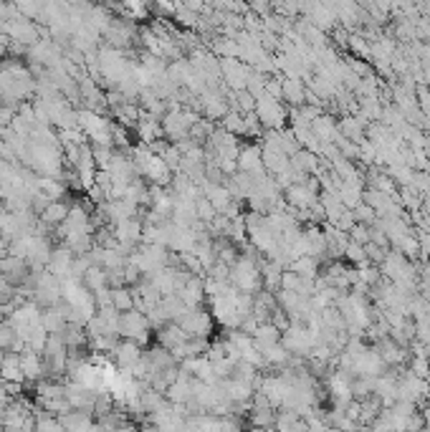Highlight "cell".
I'll return each mask as SVG.
<instances>
[{
  "label": "cell",
  "instance_id": "6da1fadb",
  "mask_svg": "<svg viewBox=\"0 0 430 432\" xmlns=\"http://www.w3.org/2000/svg\"><path fill=\"white\" fill-rule=\"evenodd\" d=\"M228 281H231L238 291H243V293H256V291L263 288L259 256H253V253H240L238 261L231 265Z\"/></svg>",
  "mask_w": 430,
  "mask_h": 432
},
{
  "label": "cell",
  "instance_id": "7a4b0ae2",
  "mask_svg": "<svg viewBox=\"0 0 430 432\" xmlns=\"http://www.w3.org/2000/svg\"><path fill=\"white\" fill-rule=\"evenodd\" d=\"M79 111V129H82L84 134H86V139H89L91 144H107V147H114V139H112V127H114V122H112L107 114H99V111H94V109H76Z\"/></svg>",
  "mask_w": 430,
  "mask_h": 432
},
{
  "label": "cell",
  "instance_id": "3957f363",
  "mask_svg": "<svg viewBox=\"0 0 430 432\" xmlns=\"http://www.w3.org/2000/svg\"><path fill=\"white\" fill-rule=\"evenodd\" d=\"M31 281H33V298L43 306V309L63 301L61 278H56L48 268L41 270V273H31Z\"/></svg>",
  "mask_w": 430,
  "mask_h": 432
},
{
  "label": "cell",
  "instance_id": "277c9868",
  "mask_svg": "<svg viewBox=\"0 0 430 432\" xmlns=\"http://www.w3.org/2000/svg\"><path fill=\"white\" fill-rule=\"evenodd\" d=\"M119 337L135 339L139 344H147L152 337V324L150 318H147V314L139 309L122 311V316H119Z\"/></svg>",
  "mask_w": 430,
  "mask_h": 432
},
{
  "label": "cell",
  "instance_id": "5b68a950",
  "mask_svg": "<svg viewBox=\"0 0 430 432\" xmlns=\"http://www.w3.org/2000/svg\"><path fill=\"white\" fill-rule=\"evenodd\" d=\"M256 114H259L263 129H284L289 122V109H284V104L268 96L266 91L256 96Z\"/></svg>",
  "mask_w": 430,
  "mask_h": 432
},
{
  "label": "cell",
  "instance_id": "8992f818",
  "mask_svg": "<svg viewBox=\"0 0 430 432\" xmlns=\"http://www.w3.org/2000/svg\"><path fill=\"white\" fill-rule=\"evenodd\" d=\"M281 344L286 346L291 354H299V357H307L312 346H316L314 337H312V329H309L304 321H291L286 331H281Z\"/></svg>",
  "mask_w": 430,
  "mask_h": 432
},
{
  "label": "cell",
  "instance_id": "52a82bcc",
  "mask_svg": "<svg viewBox=\"0 0 430 432\" xmlns=\"http://www.w3.org/2000/svg\"><path fill=\"white\" fill-rule=\"evenodd\" d=\"M178 324L183 326L187 337L210 339L213 329H215V318H213L210 311H205L203 306H198V309H187V311H185L183 318H180Z\"/></svg>",
  "mask_w": 430,
  "mask_h": 432
},
{
  "label": "cell",
  "instance_id": "ba28073f",
  "mask_svg": "<svg viewBox=\"0 0 430 432\" xmlns=\"http://www.w3.org/2000/svg\"><path fill=\"white\" fill-rule=\"evenodd\" d=\"M142 344L139 341H135V339H124L119 337V341H116V346L112 349L109 357L114 359V364L119 367L122 371H127L130 374L132 369H135L137 364H139V359H142Z\"/></svg>",
  "mask_w": 430,
  "mask_h": 432
},
{
  "label": "cell",
  "instance_id": "9c48e42d",
  "mask_svg": "<svg viewBox=\"0 0 430 432\" xmlns=\"http://www.w3.org/2000/svg\"><path fill=\"white\" fill-rule=\"evenodd\" d=\"M220 74H223V82L228 88H240L248 86V74H251V66L243 63L240 59H220Z\"/></svg>",
  "mask_w": 430,
  "mask_h": 432
},
{
  "label": "cell",
  "instance_id": "30bf717a",
  "mask_svg": "<svg viewBox=\"0 0 430 432\" xmlns=\"http://www.w3.org/2000/svg\"><path fill=\"white\" fill-rule=\"evenodd\" d=\"M74 250L68 248L66 243H59L54 245V250H51V258H48V263H46V268L54 273L56 278H68L71 276V265H74Z\"/></svg>",
  "mask_w": 430,
  "mask_h": 432
},
{
  "label": "cell",
  "instance_id": "8fae6325",
  "mask_svg": "<svg viewBox=\"0 0 430 432\" xmlns=\"http://www.w3.org/2000/svg\"><path fill=\"white\" fill-rule=\"evenodd\" d=\"M238 169L248 172V175L256 180V177H263L268 175L266 167H263V157H261V144H246V147H240L238 152Z\"/></svg>",
  "mask_w": 430,
  "mask_h": 432
},
{
  "label": "cell",
  "instance_id": "7c38bea8",
  "mask_svg": "<svg viewBox=\"0 0 430 432\" xmlns=\"http://www.w3.org/2000/svg\"><path fill=\"white\" fill-rule=\"evenodd\" d=\"M0 273H3L10 284L18 286V284H23V281H28V276H31V265H28V261H23V258L6 253V256L0 258Z\"/></svg>",
  "mask_w": 430,
  "mask_h": 432
},
{
  "label": "cell",
  "instance_id": "4fadbf2b",
  "mask_svg": "<svg viewBox=\"0 0 430 432\" xmlns=\"http://www.w3.org/2000/svg\"><path fill=\"white\" fill-rule=\"evenodd\" d=\"M135 132H137V137H139V142H142V144L158 142V139H162V137H164L162 119H160V116L147 114V111H142V116H139V122H137Z\"/></svg>",
  "mask_w": 430,
  "mask_h": 432
},
{
  "label": "cell",
  "instance_id": "5bb4252c",
  "mask_svg": "<svg viewBox=\"0 0 430 432\" xmlns=\"http://www.w3.org/2000/svg\"><path fill=\"white\" fill-rule=\"evenodd\" d=\"M21 369H23V377H26L28 385H36L38 379H43L41 351H36V349H31V346H26V349L21 351Z\"/></svg>",
  "mask_w": 430,
  "mask_h": 432
},
{
  "label": "cell",
  "instance_id": "9a60e30c",
  "mask_svg": "<svg viewBox=\"0 0 430 432\" xmlns=\"http://www.w3.org/2000/svg\"><path fill=\"white\" fill-rule=\"evenodd\" d=\"M284 200H286V205H291V208H312V205L319 203V192L309 190L307 185L294 183L284 190Z\"/></svg>",
  "mask_w": 430,
  "mask_h": 432
},
{
  "label": "cell",
  "instance_id": "2e32d148",
  "mask_svg": "<svg viewBox=\"0 0 430 432\" xmlns=\"http://www.w3.org/2000/svg\"><path fill=\"white\" fill-rule=\"evenodd\" d=\"M155 339H158V344L164 346V349H175V346L183 344L185 339H187V334H185V329L178 321H164L162 326L155 329Z\"/></svg>",
  "mask_w": 430,
  "mask_h": 432
},
{
  "label": "cell",
  "instance_id": "e0dca14e",
  "mask_svg": "<svg viewBox=\"0 0 430 432\" xmlns=\"http://www.w3.org/2000/svg\"><path fill=\"white\" fill-rule=\"evenodd\" d=\"M164 397L170 399V402H175V405H187L192 397V377L190 374L180 371L178 379L164 389Z\"/></svg>",
  "mask_w": 430,
  "mask_h": 432
},
{
  "label": "cell",
  "instance_id": "ac0fdd59",
  "mask_svg": "<svg viewBox=\"0 0 430 432\" xmlns=\"http://www.w3.org/2000/svg\"><path fill=\"white\" fill-rule=\"evenodd\" d=\"M59 419H61V427L63 430H94L96 427V419L91 412H84V410H68L63 412V415H59Z\"/></svg>",
  "mask_w": 430,
  "mask_h": 432
},
{
  "label": "cell",
  "instance_id": "d6986e66",
  "mask_svg": "<svg viewBox=\"0 0 430 432\" xmlns=\"http://www.w3.org/2000/svg\"><path fill=\"white\" fill-rule=\"evenodd\" d=\"M180 298H183L190 309L203 306V301H205V278L203 276H190L187 278V284H185L183 291H180Z\"/></svg>",
  "mask_w": 430,
  "mask_h": 432
},
{
  "label": "cell",
  "instance_id": "ffe728a7",
  "mask_svg": "<svg viewBox=\"0 0 430 432\" xmlns=\"http://www.w3.org/2000/svg\"><path fill=\"white\" fill-rule=\"evenodd\" d=\"M112 111H114V122L127 129H135L137 122H139V116H142L139 102H122V104H116Z\"/></svg>",
  "mask_w": 430,
  "mask_h": 432
},
{
  "label": "cell",
  "instance_id": "44dd1931",
  "mask_svg": "<svg viewBox=\"0 0 430 432\" xmlns=\"http://www.w3.org/2000/svg\"><path fill=\"white\" fill-rule=\"evenodd\" d=\"M312 129H314V134L319 142H337V137H339V127H337L335 116L332 114H319L312 122Z\"/></svg>",
  "mask_w": 430,
  "mask_h": 432
},
{
  "label": "cell",
  "instance_id": "7402d4cb",
  "mask_svg": "<svg viewBox=\"0 0 430 432\" xmlns=\"http://www.w3.org/2000/svg\"><path fill=\"white\" fill-rule=\"evenodd\" d=\"M284 102L286 107H301V104H307V84L301 82V79H286L284 76Z\"/></svg>",
  "mask_w": 430,
  "mask_h": 432
},
{
  "label": "cell",
  "instance_id": "603a6c76",
  "mask_svg": "<svg viewBox=\"0 0 430 432\" xmlns=\"http://www.w3.org/2000/svg\"><path fill=\"white\" fill-rule=\"evenodd\" d=\"M41 324H43V329H46L48 334H63V329H66L68 321H66V316H63L61 304L43 309L41 311Z\"/></svg>",
  "mask_w": 430,
  "mask_h": 432
},
{
  "label": "cell",
  "instance_id": "cb8c5ba5",
  "mask_svg": "<svg viewBox=\"0 0 430 432\" xmlns=\"http://www.w3.org/2000/svg\"><path fill=\"white\" fill-rule=\"evenodd\" d=\"M286 268H291L294 273H299L301 278H316L321 273V261L319 258H314V256H309V253H304V256L294 258Z\"/></svg>",
  "mask_w": 430,
  "mask_h": 432
},
{
  "label": "cell",
  "instance_id": "d4e9b609",
  "mask_svg": "<svg viewBox=\"0 0 430 432\" xmlns=\"http://www.w3.org/2000/svg\"><path fill=\"white\" fill-rule=\"evenodd\" d=\"M259 349H261V354H263V362H266V367H286L289 359H291V351L281 344V341H276V344H268V346H259Z\"/></svg>",
  "mask_w": 430,
  "mask_h": 432
},
{
  "label": "cell",
  "instance_id": "484cf974",
  "mask_svg": "<svg viewBox=\"0 0 430 432\" xmlns=\"http://www.w3.org/2000/svg\"><path fill=\"white\" fill-rule=\"evenodd\" d=\"M68 210H71V205L66 203V200H51L48 203V208L43 210L41 215V220H46L48 225H54V228H59V225L66 220V215H68Z\"/></svg>",
  "mask_w": 430,
  "mask_h": 432
},
{
  "label": "cell",
  "instance_id": "4316f807",
  "mask_svg": "<svg viewBox=\"0 0 430 432\" xmlns=\"http://www.w3.org/2000/svg\"><path fill=\"white\" fill-rule=\"evenodd\" d=\"M36 187L41 190L43 195L51 197V200H63V197H66L68 185L63 183V180H59V177H41V175H38V180H36Z\"/></svg>",
  "mask_w": 430,
  "mask_h": 432
},
{
  "label": "cell",
  "instance_id": "83f0119b",
  "mask_svg": "<svg viewBox=\"0 0 430 432\" xmlns=\"http://www.w3.org/2000/svg\"><path fill=\"white\" fill-rule=\"evenodd\" d=\"M84 286L91 291V293H96V291H102L109 286V273H107V268H102V265H89V270L84 273Z\"/></svg>",
  "mask_w": 430,
  "mask_h": 432
},
{
  "label": "cell",
  "instance_id": "f1b7e54d",
  "mask_svg": "<svg viewBox=\"0 0 430 432\" xmlns=\"http://www.w3.org/2000/svg\"><path fill=\"white\" fill-rule=\"evenodd\" d=\"M253 341L259 346L276 344V341H281V331L276 329L271 321H261V324L256 326V331H253Z\"/></svg>",
  "mask_w": 430,
  "mask_h": 432
},
{
  "label": "cell",
  "instance_id": "f546056e",
  "mask_svg": "<svg viewBox=\"0 0 430 432\" xmlns=\"http://www.w3.org/2000/svg\"><path fill=\"white\" fill-rule=\"evenodd\" d=\"M112 306L116 311L135 309V291H132V286H114L112 288Z\"/></svg>",
  "mask_w": 430,
  "mask_h": 432
},
{
  "label": "cell",
  "instance_id": "4dcf8cb0",
  "mask_svg": "<svg viewBox=\"0 0 430 432\" xmlns=\"http://www.w3.org/2000/svg\"><path fill=\"white\" fill-rule=\"evenodd\" d=\"M220 124H223L226 132H231V134H236V137L246 134V122H243V114H240L238 109H228L226 116L220 119Z\"/></svg>",
  "mask_w": 430,
  "mask_h": 432
},
{
  "label": "cell",
  "instance_id": "1f68e13d",
  "mask_svg": "<svg viewBox=\"0 0 430 432\" xmlns=\"http://www.w3.org/2000/svg\"><path fill=\"white\" fill-rule=\"evenodd\" d=\"M357 270H360V281L367 286H375L380 284V278H383V270H380V265L369 263V261H364V263L357 265Z\"/></svg>",
  "mask_w": 430,
  "mask_h": 432
},
{
  "label": "cell",
  "instance_id": "d6a6232c",
  "mask_svg": "<svg viewBox=\"0 0 430 432\" xmlns=\"http://www.w3.org/2000/svg\"><path fill=\"white\" fill-rule=\"evenodd\" d=\"M15 339H18V331H15V326L8 321V318H0V346L3 349H10V346L15 344Z\"/></svg>",
  "mask_w": 430,
  "mask_h": 432
},
{
  "label": "cell",
  "instance_id": "836d02e7",
  "mask_svg": "<svg viewBox=\"0 0 430 432\" xmlns=\"http://www.w3.org/2000/svg\"><path fill=\"white\" fill-rule=\"evenodd\" d=\"M344 261L352 265H360L367 261V253H364V245L355 243V240H349L347 248H344Z\"/></svg>",
  "mask_w": 430,
  "mask_h": 432
},
{
  "label": "cell",
  "instance_id": "e575fe53",
  "mask_svg": "<svg viewBox=\"0 0 430 432\" xmlns=\"http://www.w3.org/2000/svg\"><path fill=\"white\" fill-rule=\"evenodd\" d=\"M195 208H198V220H203V223H210L213 217L218 215V210L213 208V203L205 195H200L198 200H195Z\"/></svg>",
  "mask_w": 430,
  "mask_h": 432
},
{
  "label": "cell",
  "instance_id": "d590c367",
  "mask_svg": "<svg viewBox=\"0 0 430 432\" xmlns=\"http://www.w3.org/2000/svg\"><path fill=\"white\" fill-rule=\"evenodd\" d=\"M352 213H355L357 223H364V225H375L377 220V213L372 208H369L367 203H360L357 208H352Z\"/></svg>",
  "mask_w": 430,
  "mask_h": 432
},
{
  "label": "cell",
  "instance_id": "8d00e7d4",
  "mask_svg": "<svg viewBox=\"0 0 430 432\" xmlns=\"http://www.w3.org/2000/svg\"><path fill=\"white\" fill-rule=\"evenodd\" d=\"M268 321H271V324L276 326V329H279V331H286L289 326H291V316H289L286 311L281 309L279 304L273 306V311H271V318H268Z\"/></svg>",
  "mask_w": 430,
  "mask_h": 432
},
{
  "label": "cell",
  "instance_id": "74e56055",
  "mask_svg": "<svg viewBox=\"0 0 430 432\" xmlns=\"http://www.w3.org/2000/svg\"><path fill=\"white\" fill-rule=\"evenodd\" d=\"M387 250L390 248H383V245H377V243H364V253H367V261L369 263H375V265H380L385 261V256H387Z\"/></svg>",
  "mask_w": 430,
  "mask_h": 432
},
{
  "label": "cell",
  "instance_id": "f35d334b",
  "mask_svg": "<svg viewBox=\"0 0 430 432\" xmlns=\"http://www.w3.org/2000/svg\"><path fill=\"white\" fill-rule=\"evenodd\" d=\"M349 240H355V243H360V245H364V243H369V225H364V223H355L352 228H349Z\"/></svg>",
  "mask_w": 430,
  "mask_h": 432
},
{
  "label": "cell",
  "instance_id": "ab89813d",
  "mask_svg": "<svg viewBox=\"0 0 430 432\" xmlns=\"http://www.w3.org/2000/svg\"><path fill=\"white\" fill-rule=\"evenodd\" d=\"M18 10H15V6L10 3V0H0V23H6L10 15H15Z\"/></svg>",
  "mask_w": 430,
  "mask_h": 432
},
{
  "label": "cell",
  "instance_id": "60d3db41",
  "mask_svg": "<svg viewBox=\"0 0 430 432\" xmlns=\"http://www.w3.org/2000/svg\"><path fill=\"white\" fill-rule=\"evenodd\" d=\"M10 399H15V397H10V394H8V389L3 387V382H0V412L10 405Z\"/></svg>",
  "mask_w": 430,
  "mask_h": 432
},
{
  "label": "cell",
  "instance_id": "b9f144b4",
  "mask_svg": "<svg viewBox=\"0 0 430 432\" xmlns=\"http://www.w3.org/2000/svg\"><path fill=\"white\" fill-rule=\"evenodd\" d=\"M6 253H8V240H6L3 236H0V258L6 256Z\"/></svg>",
  "mask_w": 430,
  "mask_h": 432
},
{
  "label": "cell",
  "instance_id": "7bdbcfd3",
  "mask_svg": "<svg viewBox=\"0 0 430 432\" xmlns=\"http://www.w3.org/2000/svg\"><path fill=\"white\" fill-rule=\"evenodd\" d=\"M68 6H89L91 0H66Z\"/></svg>",
  "mask_w": 430,
  "mask_h": 432
},
{
  "label": "cell",
  "instance_id": "ee69618b",
  "mask_svg": "<svg viewBox=\"0 0 430 432\" xmlns=\"http://www.w3.org/2000/svg\"><path fill=\"white\" fill-rule=\"evenodd\" d=\"M3 354H6V349H3V346H0V359H3Z\"/></svg>",
  "mask_w": 430,
  "mask_h": 432
}]
</instances>
